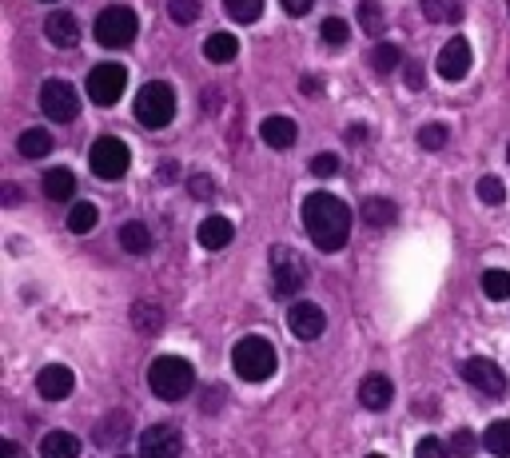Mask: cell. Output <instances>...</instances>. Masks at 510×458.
<instances>
[{"instance_id": "obj_1", "label": "cell", "mask_w": 510, "mask_h": 458, "mask_svg": "<svg viewBox=\"0 0 510 458\" xmlns=\"http://www.w3.org/2000/svg\"><path fill=\"white\" fill-rule=\"evenodd\" d=\"M303 227H307V235L315 240L319 251H339L351 235V211L339 195L315 192L303 203Z\"/></svg>"}, {"instance_id": "obj_2", "label": "cell", "mask_w": 510, "mask_h": 458, "mask_svg": "<svg viewBox=\"0 0 510 458\" xmlns=\"http://www.w3.org/2000/svg\"><path fill=\"white\" fill-rule=\"evenodd\" d=\"M191 383H196V370H191L188 359H180V355H159V359H151L148 386H151V394H156V399L180 402L183 394L191 391Z\"/></svg>"}, {"instance_id": "obj_3", "label": "cell", "mask_w": 510, "mask_h": 458, "mask_svg": "<svg viewBox=\"0 0 510 458\" xmlns=\"http://www.w3.org/2000/svg\"><path fill=\"white\" fill-rule=\"evenodd\" d=\"M231 367H236V375L243 383H267L275 375V347L259 335L239 339L236 351H231Z\"/></svg>"}, {"instance_id": "obj_4", "label": "cell", "mask_w": 510, "mask_h": 458, "mask_svg": "<svg viewBox=\"0 0 510 458\" xmlns=\"http://www.w3.org/2000/svg\"><path fill=\"white\" fill-rule=\"evenodd\" d=\"M175 116V92L167 88V84H143L140 92H135V120L143 124V128L159 132L167 128Z\"/></svg>"}, {"instance_id": "obj_5", "label": "cell", "mask_w": 510, "mask_h": 458, "mask_svg": "<svg viewBox=\"0 0 510 458\" xmlns=\"http://www.w3.org/2000/svg\"><path fill=\"white\" fill-rule=\"evenodd\" d=\"M135 33H140V20H135V12L124 9V4H112V9H104L100 17H96V41H100L104 49H128V44L135 41Z\"/></svg>"}, {"instance_id": "obj_6", "label": "cell", "mask_w": 510, "mask_h": 458, "mask_svg": "<svg viewBox=\"0 0 510 458\" xmlns=\"http://www.w3.org/2000/svg\"><path fill=\"white\" fill-rule=\"evenodd\" d=\"M88 164H92V172L100 179H120L128 172V164H132V156H128V144L116 136H100L92 144V152H88Z\"/></svg>"}, {"instance_id": "obj_7", "label": "cell", "mask_w": 510, "mask_h": 458, "mask_svg": "<svg viewBox=\"0 0 510 458\" xmlns=\"http://www.w3.org/2000/svg\"><path fill=\"white\" fill-rule=\"evenodd\" d=\"M271 279L279 295H295L307 283V263L295 248H271Z\"/></svg>"}, {"instance_id": "obj_8", "label": "cell", "mask_w": 510, "mask_h": 458, "mask_svg": "<svg viewBox=\"0 0 510 458\" xmlns=\"http://www.w3.org/2000/svg\"><path fill=\"white\" fill-rule=\"evenodd\" d=\"M128 88V68L124 65H96L92 73H88V100L100 108L116 104L120 96H124Z\"/></svg>"}, {"instance_id": "obj_9", "label": "cell", "mask_w": 510, "mask_h": 458, "mask_svg": "<svg viewBox=\"0 0 510 458\" xmlns=\"http://www.w3.org/2000/svg\"><path fill=\"white\" fill-rule=\"evenodd\" d=\"M40 112L56 124L76 120V112H80L76 88H72L68 80H44V88H40Z\"/></svg>"}, {"instance_id": "obj_10", "label": "cell", "mask_w": 510, "mask_h": 458, "mask_svg": "<svg viewBox=\"0 0 510 458\" xmlns=\"http://www.w3.org/2000/svg\"><path fill=\"white\" fill-rule=\"evenodd\" d=\"M462 378H467L478 394H491V399L506 394V375H502V367L491 359H467L462 363Z\"/></svg>"}, {"instance_id": "obj_11", "label": "cell", "mask_w": 510, "mask_h": 458, "mask_svg": "<svg viewBox=\"0 0 510 458\" xmlns=\"http://www.w3.org/2000/svg\"><path fill=\"white\" fill-rule=\"evenodd\" d=\"M287 327H291L295 339L311 343V339H319L327 331V315L319 303H291L287 307Z\"/></svg>"}, {"instance_id": "obj_12", "label": "cell", "mask_w": 510, "mask_h": 458, "mask_svg": "<svg viewBox=\"0 0 510 458\" xmlns=\"http://www.w3.org/2000/svg\"><path fill=\"white\" fill-rule=\"evenodd\" d=\"M140 454L143 458H175L183 454V442H180V431L172 423H159V426H148L140 439Z\"/></svg>"}, {"instance_id": "obj_13", "label": "cell", "mask_w": 510, "mask_h": 458, "mask_svg": "<svg viewBox=\"0 0 510 458\" xmlns=\"http://www.w3.org/2000/svg\"><path fill=\"white\" fill-rule=\"evenodd\" d=\"M470 60H475V57H470V44L462 41V36H454V41L443 44L435 68H438V76H443V80H462V76L470 73Z\"/></svg>"}, {"instance_id": "obj_14", "label": "cell", "mask_w": 510, "mask_h": 458, "mask_svg": "<svg viewBox=\"0 0 510 458\" xmlns=\"http://www.w3.org/2000/svg\"><path fill=\"white\" fill-rule=\"evenodd\" d=\"M72 386H76V375H72L68 367H60V363H52V367H44L36 375V391H40V399H48V402L68 399Z\"/></svg>"}, {"instance_id": "obj_15", "label": "cell", "mask_w": 510, "mask_h": 458, "mask_svg": "<svg viewBox=\"0 0 510 458\" xmlns=\"http://www.w3.org/2000/svg\"><path fill=\"white\" fill-rule=\"evenodd\" d=\"M231 235H236L231 219H223V216H207L204 224H199L196 240H199V248H204V251H223V248L231 243Z\"/></svg>"}, {"instance_id": "obj_16", "label": "cell", "mask_w": 510, "mask_h": 458, "mask_svg": "<svg viewBox=\"0 0 510 458\" xmlns=\"http://www.w3.org/2000/svg\"><path fill=\"white\" fill-rule=\"evenodd\" d=\"M259 136L267 148H275V152H283V148L295 144V136H299V128H295L287 116H267V120L259 124Z\"/></svg>"}, {"instance_id": "obj_17", "label": "cell", "mask_w": 510, "mask_h": 458, "mask_svg": "<svg viewBox=\"0 0 510 458\" xmlns=\"http://www.w3.org/2000/svg\"><path fill=\"white\" fill-rule=\"evenodd\" d=\"M44 36L56 44V49H72V44L80 41V25L72 12H52V17L44 20Z\"/></svg>"}, {"instance_id": "obj_18", "label": "cell", "mask_w": 510, "mask_h": 458, "mask_svg": "<svg viewBox=\"0 0 510 458\" xmlns=\"http://www.w3.org/2000/svg\"><path fill=\"white\" fill-rule=\"evenodd\" d=\"M390 399H395V386H390V378H382V375H367L363 386H359V402H363L367 410H387Z\"/></svg>"}, {"instance_id": "obj_19", "label": "cell", "mask_w": 510, "mask_h": 458, "mask_svg": "<svg viewBox=\"0 0 510 458\" xmlns=\"http://www.w3.org/2000/svg\"><path fill=\"white\" fill-rule=\"evenodd\" d=\"M132 327L140 331V335H156V331L164 327V307L151 303V299H140V303L132 307Z\"/></svg>"}, {"instance_id": "obj_20", "label": "cell", "mask_w": 510, "mask_h": 458, "mask_svg": "<svg viewBox=\"0 0 510 458\" xmlns=\"http://www.w3.org/2000/svg\"><path fill=\"white\" fill-rule=\"evenodd\" d=\"M44 195H48V200H56V203L72 200V195H76V176H72L68 168L44 172Z\"/></svg>"}, {"instance_id": "obj_21", "label": "cell", "mask_w": 510, "mask_h": 458, "mask_svg": "<svg viewBox=\"0 0 510 458\" xmlns=\"http://www.w3.org/2000/svg\"><path fill=\"white\" fill-rule=\"evenodd\" d=\"M236 52H239V41L231 33H212L204 41V57L212 60V65H231V60H236Z\"/></svg>"}, {"instance_id": "obj_22", "label": "cell", "mask_w": 510, "mask_h": 458, "mask_svg": "<svg viewBox=\"0 0 510 458\" xmlns=\"http://www.w3.org/2000/svg\"><path fill=\"white\" fill-rule=\"evenodd\" d=\"M16 148H20L24 160H44V156L52 152V136H48L44 128H28V132H20Z\"/></svg>"}, {"instance_id": "obj_23", "label": "cell", "mask_w": 510, "mask_h": 458, "mask_svg": "<svg viewBox=\"0 0 510 458\" xmlns=\"http://www.w3.org/2000/svg\"><path fill=\"white\" fill-rule=\"evenodd\" d=\"M40 454L44 458H76L80 439H72V434H64V431H52V434H44V442H40Z\"/></svg>"}, {"instance_id": "obj_24", "label": "cell", "mask_w": 510, "mask_h": 458, "mask_svg": "<svg viewBox=\"0 0 510 458\" xmlns=\"http://www.w3.org/2000/svg\"><path fill=\"white\" fill-rule=\"evenodd\" d=\"M120 248H124L128 256H143V251H151V232L132 219V224L120 227Z\"/></svg>"}, {"instance_id": "obj_25", "label": "cell", "mask_w": 510, "mask_h": 458, "mask_svg": "<svg viewBox=\"0 0 510 458\" xmlns=\"http://www.w3.org/2000/svg\"><path fill=\"white\" fill-rule=\"evenodd\" d=\"M395 216H398V208L390 200H382V195H371V200L363 203V219L371 227H390V224H395Z\"/></svg>"}, {"instance_id": "obj_26", "label": "cell", "mask_w": 510, "mask_h": 458, "mask_svg": "<svg viewBox=\"0 0 510 458\" xmlns=\"http://www.w3.org/2000/svg\"><path fill=\"white\" fill-rule=\"evenodd\" d=\"M419 4H422V17L435 20V25H446V20L462 17V0H419Z\"/></svg>"}, {"instance_id": "obj_27", "label": "cell", "mask_w": 510, "mask_h": 458, "mask_svg": "<svg viewBox=\"0 0 510 458\" xmlns=\"http://www.w3.org/2000/svg\"><path fill=\"white\" fill-rule=\"evenodd\" d=\"M382 25H387V12H382L379 0H359V28L367 36H379Z\"/></svg>"}, {"instance_id": "obj_28", "label": "cell", "mask_w": 510, "mask_h": 458, "mask_svg": "<svg viewBox=\"0 0 510 458\" xmlns=\"http://www.w3.org/2000/svg\"><path fill=\"white\" fill-rule=\"evenodd\" d=\"M124 431H128V415H124V410H116V415H108L100 426H96V442H100V447H120Z\"/></svg>"}, {"instance_id": "obj_29", "label": "cell", "mask_w": 510, "mask_h": 458, "mask_svg": "<svg viewBox=\"0 0 510 458\" xmlns=\"http://www.w3.org/2000/svg\"><path fill=\"white\" fill-rule=\"evenodd\" d=\"M483 447L491 450V454H510V418H498V423H491L483 431Z\"/></svg>"}, {"instance_id": "obj_30", "label": "cell", "mask_w": 510, "mask_h": 458, "mask_svg": "<svg viewBox=\"0 0 510 458\" xmlns=\"http://www.w3.org/2000/svg\"><path fill=\"white\" fill-rule=\"evenodd\" d=\"M223 9L236 25H255L263 17V0H223Z\"/></svg>"}, {"instance_id": "obj_31", "label": "cell", "mask_w": 510, "mask_h": 458, "mask_svg": "<svg viewBox=\"0 0 510 458\" xmlns=\"http://www.w3.org/2000/svg\"><path fill=\"white\" fill-rule=\"evenodd\" d=\"M96 219H100V211H96V203H76V208L68 211V232L84 235L96 227Z\"/></svg>"}, {"instance_id": "obj_32", "label": "cell", "mask_w": 510, "mask_h": 458, "mask_svg": "<svg viewBox=\"0 0 510 458\" xmlns=\"http://www.w3.org/2000/svg\"><path fill=\"white\" fill-rule=\"evenodd\" d=\"M483 291L486 299H510V271H502V267L483 271Z\"/></svg>"}, {"instance_id": "obj_33", "label": "cell", "mask_w": 510, "mask_h": 458, "mask_svg": "<svg viewBox=\"0 0 510 458\" xmlns=\"http://www.w3.org/2000/svg\"><path fill=\"white\" fill-rule=\"evenodd\" d=\"M167 17L175 25H196L199 20V0H167Z\"/></svg>"}, {"instance_id": "obj_34", "label": "cell", "mask_w": 510, "mask_h": 458, "mask_svg": "<svg viewBox=\"0 0 510 458\" xmlns=\"http://www.w3.org/2000/svg\"><path fill=\"white\" fill-rule=\"evenodd\" d=\"M478 200L491 203V208H498V203L506 200V187H502V179L498 176H483V179H478Z\"/></svg>"}, {"instance_id": "obj_35", "label": "cell", "mask_w": 510, "mask_h": 458, "mask_svg": "<svg viewBox=\"0 0 510 458\" xmlns=\"http://www.w3.org/2000/svg\"><path fill=\"white\" fill-rule=\"evenodd\" d=\"M395 65H398L395 44H375V49H371V68H375V73H390Z\"/></svg>"}, {"instance_id": "obj_36", "label": "cell", "mask_w": 510, "mask_h": 458, "mask_svg": "<svg viewBox=\"0 0 510 458\" xmlns=\"http://www.w3.org/2000/svg\"><path fill=\"white\" fill-rule=\"evenodd\" d=\"M419 144L427 148V152L446 148V128H443V124H427V128H419Z\"/></svg>"}, {"instance_id": "obj_37", "label": "cell", "mask_w": 510, "mask_h": 458, "mask_svg": "<svg viewBox=\"0 0 510 458\" xmlns=\"http://www.w3.org/2000/svg\"><path fill=\"white\" fill-rule=\"evenodd\" d=\"M323 41L335 44V49H339V44H347V20L327 17V20H323Z\"/></svg>"}, {"instance_id": "obj_38", "label": "cell", "mask_w": 510, "mask_h": 458, "mask_svg": "<svg viewBox=\"0 0 510 458\" xmlns=\"http://www.w3.org/2000/svg\"><path fill=\"white\" fill-rule=\"evenodd\" d=\"M311 172H315V176H335V172H339V156L319 152L315 160H311Z\"/></svg>"}, {"instance_id": "obj_39", "label": "cell", "mask_w": 510, "mask_h": 458, "mask_svg": "<svg viewBox=\"0 0 510 458\" xmlns=\"http://www.w3.org/2000/svg\"><path fill=\"white\" fill-rule=\"evenodd\" d=\"M446 450H451V454H470V450H478V442L470 431H459L451 442H446Z\"/></svg>"}, {"instance_id": "obj_40", "label": "cell", "mask_w": 510, "mask_h": 458, "mask_svg": "<svg viewBox=\"0 0 510 458\" xmlns=\"http://www.w3.org/2000/svg\"><path fill=\"white\" fill-rule=\"evenodd\" d=\"M279 4H283V12H287V17H307L315 0H279Z\"/></svg>"}, {"instance_id": "obj_41", "label": "cell", "mask_w": 510, "mask_h": 458, "mask_svg": "<svg viewBox=\"0 0 510 458\" xmlns=\"http://www.w3.org/2000/svg\"><path fill=\"white\" fill-rule=\"evenodd\" d=\"M191 195H199V200H207V195H212V179L207 176H191Z\"/></svg>"}, {"instance_id": "obj_42", "label": "cell", "mask_w": 510, "mask_h": 458, "mask_svg": "<svg viewBox=\"0 0 510 458\" xmlns=\"http://www.w3.org/2000/svg\"><path fill=\"white\" fill-rule=\"evenodd\" d=\"M223 399H228V394H223L220 386H207V402H204V410H207V415H212V410H220V402H223Z\"/></svg>"}, {"instance_id": "obj_43", "label": "cell", "mask_w": 510, "mask_h": 458, "mask_svg": "<svg viewBox=\"0 0 510 458\" xmlns=\"http://www.w3.org/2000/svg\"><path fill=\"white\" fill-rule=\"evenodd\" d=\"M406 88H411V92H419V88H422V68H419V65L406 68Z\"/></svg>"}, {"instance_id": "obj_44", "label": "cell", "mask_w": 510, "mask_h": 458, "mask_svg": "<svg viewBox=\"0 0 510 458\" xmlns=\"http://www.w3.org/2000/svg\"><path fill=\"white\" fill-rule=\"evenodd\" d=\"M419 454H446V447L438 439H422L419 442Z\"/></svg>"}, {"instance_id": "obj_45", "label": "cell", "mask_w": 510, "mask_h": 458, "mask_svg": "<svg viewBox=\"0 0 510 458\" xmlns=\"http://www.w3.org/2000/svg\"><path fill=\"white\" fill-rule=\"evenodd\" d=\"M319 88H323V84H319V80H315V76H307V80H303V96H315V92H319Z\"/></svg>"}, {"instance_id": "obj_46", "label": "cell", "mask_w": 510, "mask_h": 458, "mask_svg": "<svg viewBox=\"0 0 510 458\" xmlns=\"http://www.w3.org/2000/svg\"><path fill=\"white\" fill-rule=\"evenodd\" d=\"M347 140H367V128H363V124H351V128H347Z\"/></svg>"}, {"instance_id": "obj_47", "label": "cell", "mask_w": 510, "mask_h": 458, "mask_svg": "<svg viewBox=\"0 0 510 458\" xmlns=\"http://www.w3.org/2000/svg\"><path fill=\"white\" fill-rule=\"evenodd\" d=\"M159 179H164V184H172V179H175V164H164V168H159Z\"/></svg>"}, {"instance_id": "obj_48", "label": "cell", "mask_w": 510, "mask_h": 458, "mask_svg": "<svg viewBox=\"0 0 510 458\" xmlns=\"http://www.w3.org/2000/svg\"><path fill=\"white\" fill-rule=\"evenodd\" d=\"M506 160H510V148H506Z\"/></svg>"}]
</instances>
